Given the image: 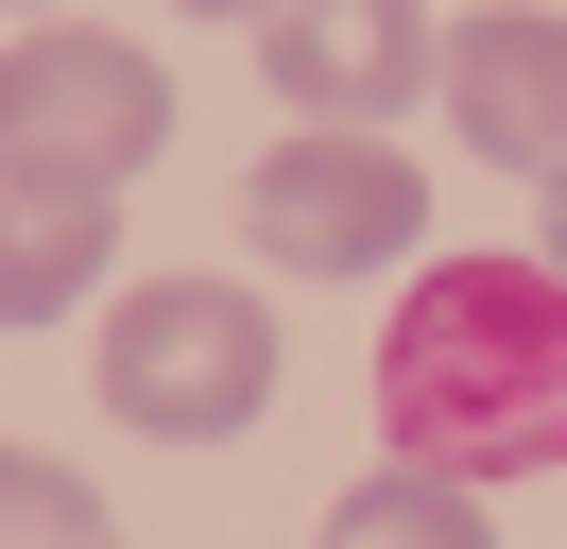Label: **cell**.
I'll use <instances>...</instances> for the list:
<instances>
[{
	"mask_svg": "<svg viewBox=\"0 0 567 549\" xmlns=\"http://www.w3.org/2000/svg\"><path fill=\"white\" fill-rule=\"evenodd\" d=\"M189 18H276V0H189Z\"/></svg>",
	"mask_w": 567,
	"mask_h": 549,
	"instance_id": "obj_11",
	"label": "cell"
},
{
	"mask_svg": "<svg viewBox=\"0 0 567 549\" xmlns=\"http://www.w3.org/2000/svg\"><path fill=\"white\" fill-rule=\"evenodd\" d=\"M327 549H498V532H482V498H464V480L379 464V480H344V498H327Z\"/></svg>",
	"mask_w": 567,
	"mask_h": 549,
	"instance_id": "obj_8",
	"label": "cell"
},
{
	"mask_svg": "<svg viewBox=\"0 0 567 549\" xmlns=\"http://www.w3.org/2000/svg\"><path fill=\"white\" fill-rule=\"evenodd\" d=\"M379 429L413 480H550L567 464V292L533 258H430L379 327Z\"/></svg>",
	"mask_w": 567,
	"mask_h": 549,
	"instance_id": "obj_1",
	"label": "cell"
},
{
	"mask_svg": "<svg viewBox=\"0 0 567 549\" xmlns=\"http://www.w3.org/2000/svg\"><path fill=\"white\" fill-rule=\"evenodd\" d=\"M258 69H276L292 137H379L430 103V0H276Z\"/></svg>",
	"mask_w": 567,
	"mask_h": 549,
	"instance_id": "obj_5",
	"label": "cell"
},
{
	"mask_svg": "<svg viewBox=\"0 0 567 549\" xmlns=\"http://www.w3.org/2000/svg\"><path fill=\"white\" fill-rule=\"evenodd\" d=\"M173 155V69L104 18H52L0 52V189H86L121 206V172Z\"/></svg>",
	"mask_w": 567,
	"mask_h": 549,
	"instance_id": "obj_2",
	"label": "cell"
},
{
	"mask_svg": "<svg viewBox=\"0 0 567 549\" xmlns=\"http://www.w3.org/2000/svg\"><path fill=\"white\" fill-rule=\"evenodd\" d=\"M0 549H121V515L86 498L52 446H0Z\"/></svg>",
	"mask_w": 567,
	"mask_h": 549,
	"instance_id": "obj_9",
	"label": "cell"
},
{
	"mask_svg": "<svg viewBox=\"0 0 567 549\" xmlns=\"http://www.w3.org/2000/svg\"><path fill=\"white\" fill-rule=\"evenodd\" d=\"M258 395H276V309L241 274H138V292H104V412L121 429L224 446V429H258Z\"/></svg>",
	"mask_w": 567,
	"mask_h": 549,
	"instance_id": "obj_3",
	"label": "cell"
},
{
	"mask_svg": "<svg viewBox=\"0 0 567 549\" xmlns=\"http://www.w3.org/2000/svg\"><path fill=\"white\" fill-rule=\"evenodd\" d=\"M241 240L276 274H395L430 240V172L395 137H276L241 172Z\"/></svg>",
	"mask_w": 567,
	"mask_h": 549,
	"instance_id": "obj_4",
	"label": "cell"
},
{
	"mask_svg": "<svg viewBox=\"0 0 567 549\" xmlns=\"http://www.w3.org/2000/svg\"><path fill=\"white\" fill-rule=\"evenodd\" d=\"M121 274V206L86 189H0V327H52Z\"/></svg>",
	"mask_w": 567,
	"mask_h": 549,
	"instance_id": "obj_7",
	"label": "cell"
},
{
	"mask_svg": "<svg viewBox=\"0 0 567 549\" xmlns=\"http://www.w3.org/2000/svg\"><path fill=\"white\" fill-rule=\"evenodd\" d=\"M430 103L464 121V155H482V172L567 189V18H550V0H498V18L430 34Z\"/></svg>",
	"mask_w": 567,
	"mask_h": 549,
	"instance_id": "obj_6",
	"label": "cell"
},
{
	"mask_svg": "<svg viewBox=\"0 0 567 549\" xmlns=\"http://www.w3.org/2000/svg\"><path fill=\"white\" fill-rule=\"evenodd\" d=\"M533 274H550V292H567V189H550V240H533Z\"/></svg>",
	"mask_w": 567,
	"mask_h": 549,
	"instance_id": "obj_10",
	"label": "cell"
}]
</instances>
